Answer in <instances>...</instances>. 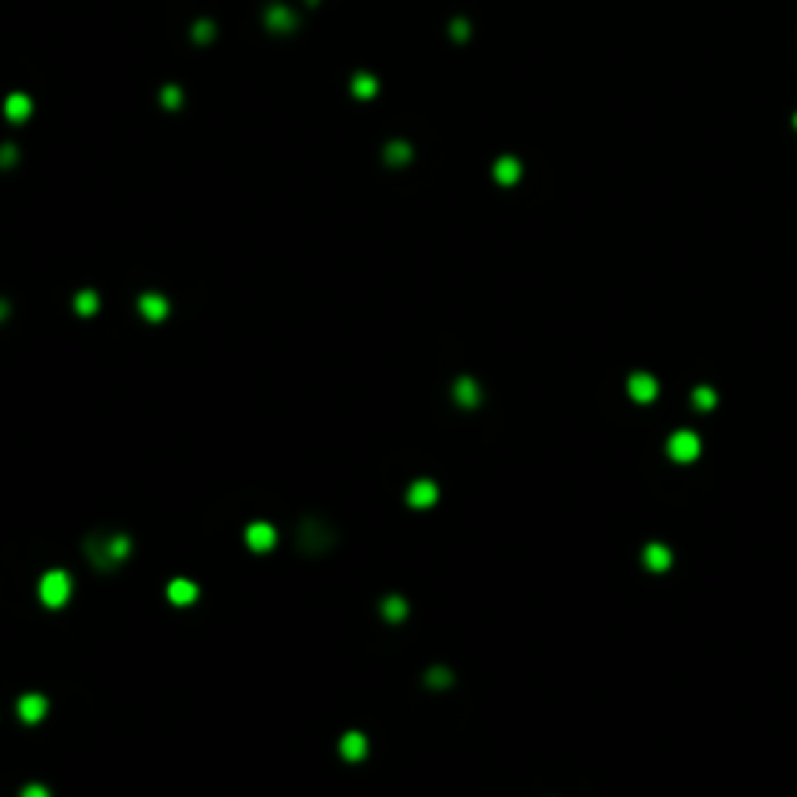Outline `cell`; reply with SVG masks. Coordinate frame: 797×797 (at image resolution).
<instances>
[{"label":"cell","instance_id":"cell-1","mask_svg":"<svg viewBox=\"0 0 797 797\" xmlns=\"http://www.w3.org/2000/svg\"><path fill=\"white\" fill-rule=\"evenodd\" d=\"M38 595L47 607L56 611V607H63L68 601V595H72V577H68L66 570H47L38 582Z\"/></svg>","mask_w":797,"mask_h":797},{"label":"cell","instance_id":"cell-2","mask_svg":"<svg viewBox=\"0 0 797 797\" xmlns=\"http://www.w3.org/2000/svg\"><path fill=\"white\" fill-rule=\"evenodd\" d=\"M243 539H246V545H250L255 554H262V552H271V548H274V542H278V529H274L271 524H265V520H255V524L246 527Z\"/></svg>","mask_w":797,"mask_h":797},{"label":"cell","instance_id":"cell-3","mask_svg":"<svg viewBox=\"0 0 797 797\" xmlns=\"http://www.w3.org/2000/svg\"><path fill=\"white\" fill-rule=\"evenodd\" d=\"M47 698L38 695V691H29V695L19 698V704H16V710H19V719L22 723H41V719L47 716Z\"/></svg>","mask_w":797,"mask_h":797},{"label":"cell","instance_id":"cell-4","mask_svg":"<svg viewBox=\"0 0 797 797\" xmlns=\"http://www.w3.org/2000/svg\"><path fill=\"white\" fill-rule=\"evenodd\" d=\"M666 449H670V455H673L676 461H691V458H698L701 442H698L695 433L682 430V433H673V436H670V445H666Z\"/></svg>","mask_w":797,"mask_h":797},{"label":"cell","instance_id":"cell-5","mask_svg":"<svg viewBox=\"0 0 797 797\" xmlns=\"http://www.w3.org/2000/svg\"><path fill=\"white\" fill-rule=\"evenodd\" d=\"M436 499H440V489H436V483H430V479H417V483H411L408 495H405V502L411 504V508H417V511L436 504Z\"/></svg>","mask_w":797,"mask_h":797},{"label":"cell","instance_id":"cell-6","mask_svg":"<svg viewBox=\"0 0 797 797\" xmlns=\"http://www.w3.org/2000/svg\"><path fill=\"white\" fill-rule=\"evenodd\" d=\"M166 595H168V601H171V604L187 607V604H193V601H196V595H200V586H196L193 579L178 577V579H171L168 586H166Z\"/></svg>","mask_w":797,"mask_h":797},{"label":"cell","instance_id":"cell-7","mask_svg":"<svg viewBox=\"0 0 797 797\" xmlns=\"http://www.w3.org/2000/svg\"><path fill=\"white\" fill-rule=\"evenodd\" d=\"M137 312H141L147 321H162L168 315V299L162 293H143L141 299H137Z\"/></svg>","mask_w":797,"mask_h":797},{"label":"cell","instance_id":"cell-8","mask_svg":"<svg viewBox=\"0 0 797 797\" xmlns=\"http://www.w3.org/2000/svg\"><path fill=\"white\" fill-rule=\"evenodd\" d=\"M340 753H342V760H349V763H358V760L367 757V738L362 732H346L340 738Z\"/></svg>","mask_w":797,"mask_h":797},{"label":"cell","instance_id":"cell-9","mask_svg":"<svg viewBox=\"0 0 797 797\" xmlns=\"http://www.w3.org/2000/svg\"><path fill=\"white\" fill-rule=\"evenodd\" d=\"M265 25H268L271 31H290L296 25V16H293V10H287L284 4H271L268 10H265Z\"/></svg>","mask_w":797,"mask_h":797},{"label":"cell","instance_id":"cell-10","mask_svg":"<svg viewBox=\"0 0 797 797\" xmlns=\"http://www.w3.org/2000/svg\"><path fill=\"white\" fill-rule=\"evenodd\" d=\"M629 396L636 399V402H651L657 396V380L651 374H632L629 377Z\"/></svg>","mask_w":797,"mask_h":797},{"label":"cell","instance_id":"cell-11","mask_svg":"<svg viewBox=\"0 0 797 797\" xmlns=\"http://www.w3.org/2000/svg\"><path fill=\"white\" fill-rule=\"evenodd\" d=\"M520 162L514 159V156H499L495 159V166H492V175H495V181L499 184H514L520 178Z\"/></svg>","mask_w":797,"mask_h":797},{"label":"cell","instance_id":"cell-12","mask_svg":"<svg viewBox=\"0 0 797 797\" xmlns=\"http://www.w3.org/2000/svg\"><path fill=\"white\" fill-rule=\"evenodd\" d=\"M4 113L10 122H25V118L31 116V100L25 97V93H10L4 103Z\"/></svg>","mask_w":797,"mask_h":797},{"label":"cell","instance_id":"cell-13","mask_svg":"<svg viewBox=\"0 0 797 797\" xmlns=\"http://www.w3.org/2000/svg\"><path fill=\"white\" fill-rule=\"evenodd\" d=\"M455 402L465 405V408H474L479 402V387L470 380V377H461V380L455 383Z\"/></svg>","mask_w":797,"mask_h":797},{"label":"cell","instance_id":"cell-14","mask_svg":"<svg viewBox=\"0 0 797 797\" xmlns=\"http://www.w3.org/2000/svg\"><path fill=\"white\" fill-rule=\"evenodd\" d=\"M380 611H383V616H387L390 623H399V620H405V614H408V604H405V598H399V595H390V598H383Z\"/></svg>","mask_w":797,"mask_h":797},{"label":"cell","instance_id":"cell-15","mask_svg":"<svg viewBox=\"0 0 797 797\" xmlns=\"http://www.w3.org/2000/svg\"><path fill=\"white\" fill-rule=\"evenodd\" d=\"M352 93L358 100H371L377 93V78H374V75H367V72H358L352 78Z\"/></svg>","mask_w":797,"mask_h":797},{"label":"cell","instance_id":"cell-16","mask_svg":"<svg viewBox=\"0 0 797 797\" xmlns=\"http://www.w3.org/2000/svg\"><path fill=\"white\" fill-rule=\"evenodd\" d=\"M645 567L651 570H666L670 567V552L664 545H648L645 548Z\"/></svg>","mask_w":797,"mask_h":797},{"label":"cell","instance_id":"cell-17","mask_svg":"<svg viewBox=\"0 0 797 797\" xmlns=\"http://www.w3.org/2000/svg\"><path fill=\"white\" fill-rule=\"evenodd\" d=\"M383 159L392 162V166H405V162L411 159V143H405V141H390V143H387V153H383Z\"/></svg>","mask_w":797,"mask_h":797},{"label":"cell","instance_id":"cell-18","mask_svg":"<svg viewBox=\"0 0 797 797\" xmlns=\"http://www.w3.org/2000/svg\"><path fill=\"white\" fill-rule=\"evenodd\" d=\"M128 552H131V539L128 536H113L106 542V558L109 561H125Z\"/></svg>","mask_w":797,"mask_h":797},{"label":"cell","instance_id":"cell-19","mask_svg":"<svg viewBox=\"0 0 797 797\" xmlns=\"http://www.w3.org/2000/svg\"><path fill=\"white\" fill-rule=\"evenodd\" d=\"M100 308V296L93 293V290H81L78 296H75V312L78 315H93Z\"/></svg>","mask_w":797,"mask_h":797},{"label":"cell","instance_id":"cell-20","mask_svg":"<svg viewBox=\"0 0 797 797\" xmlns=\"http://www.w3.org/2000/svg\"><path fill=\"white\" fill-rule=\"evenodd\" d=\"M159 97H162V106L178 109V106H181V100H184V93H181V88H178V84H166Z\"/></svg>","mask_w":797,"mask_h":797},{"label":"cell","instance_id":"cell-21","mask_svg":"<svg viewBox=\"0 0 797 797\" xmlns=\"http://www.w3.org/2000/svg\"><path fill=\"white\" fill-rule=\"evenodd\" d=\"M215 38V25H212L209 19H200L193 25V41H200V44H209V41Z\"/></svg>","mask_w":797,"mask_h":797},{"label":"cell","instance_id":"cell-22","mask_svg":"<svg viewBox=\"0 0 797 797\" xmlns=\"http://www.w3.org/2000/svg\"><path fill=\"white\" fill-rule=\"evenodd\" d=\"M427 682H430L433 689H445V685L452 682V673H449V670H442V666H436V670L427 673Z\"/></svg>","mask_w":797,"mask_h":797},{"label":"cell","instance_id":"cell-23","mask_svg":"<svg viewBox=\"0 0 797 797\" xmlns=\"http://www.w3.org/2000/svg\"><path fill=\"white\" fill-rule=\"evenodd\" d=\"M714 402H716V396H714V390H710V387H698L695 390V405L698 408H714Z\"/></svg>","mask_w":797,"mask_h":797},{"label":"cell","instance_id":"cell-24","mask_svg":"<svg viewBox=\"0 0 797 797\" xmlns=\"http://www.w3.org/2000/svg\"><path fill=\"white\" fill-rule=\"evenodd\" d=\"M19 797H50V791H47L44 785H25Z\"/></svg>","mask_w":797,"mask_h":797},{"label":"cell","instance_id":"cell-25","mask_svg":"<svg viewBox=\"0 0 797 797\" xmlns=\"http://www.w3.org/2000/svg\"><path fill=\"white\" fill-rule=\"evenodd\" d=\"M10 162H16V147H4L0 150V166H10Z\"/></svg>","mask_w":797,"mask_h":797},{"label":"cell","instance_id":"cell-26","mask_svg":"<svg viewBox=\"0 0 797 797\" xmlns=\"http://www.w3.org/2000/svg\"><path fill=\"white\" fill-rule=\"evenodd\" d=\"M452 31H455V38H467V22H455Z\"/></svg>","mask_w":797,"mask_h":797},{"label":"cell","instance_id":"cell-27","mask_svg":"<svg viewBox=\"0 0 797 797\" xmlns=\"http://www.w3.org/2000/svg\"><path fill=\"white\" fill-rule=\"evenodd\" d=\"M4 315H6V303H0V318H4Z\"/></svg>","mask_w":797,"mask_h":797},{"label":"cell","instance_id":"cell-28","mask_svg":"<svg viewBox=\"0 0 797 797\" xmlns=\"http://www.w3.org/2000/svg\"><path fill=\"white\" fill-rule=\"evenodd\" d=\"M794 128H797V113H794Z\"/></svg>","mask_w":797,"mask_h":797},{"label":"cell","instance_id":"cell-29","mask_svg":"<svg viewBox=\"0 0 797 797\" xmlns=\"http://www.w3.org/2000/svg\"><path fill=\"white\" fill-rule=\"evenodd\" d=\"M308 4H318V0H308Z\"/></svg>","mask_w":797,"mask_h":797}]
</instances>
